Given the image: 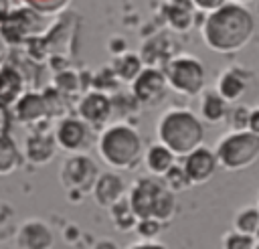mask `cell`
Masks as SVG:
<instances>
[{
    "label": "cell",
    "instance_id": "1",
    "mask_svg": "<svg viewBox=\"0 0 259 249\" xmlns=\"http://www.w3.org/2000/svg\"><path fill=\"white\" fill-rule=\"evenodd\" d=\"M255 22L251 12L239 2H225L204 16L200 34L206 47L214 53L241 51L253 34Z\"/></svg>",
    "mask_w": 259,
    "mask_h": 249
},
{
    "label": "cell",
    "instance_id": "2",
    "mask_svg": "<svg viewBox=\"0 0 259 249\" xmlns=\"http://www.w3.org/2000/svg\"><path fill=\"white\" fill-rule=\"evenodd\" d=\"M158 142L168 146L176 156H186L202 144L204 130L196 113L184 107L166 109L156 123Z\"/></svg>",
    "mask_w": 259,
    "mask_h": 249
},
{
    "label": "cell",
    "instance_id": "3",
    "mask_svg": "<svg viewBox=\"0 0 259 249\" xmlns=\"http://www.w3.org/2000/svg\"><path fill=\"white\" fill-rule=\"evenodd\" d=\"M174 194L162 176H144L136 180L127 192L130 206L140 219H156L160 223L168 221L174 215Z\"/></svg>",
    "mask_w": 259,
    "mask_h": 249
},
{
    "label": "cell",
    "instance_id": "4",
    "mask_svg": "<svg viewBox=\"0 0 259 249\" xmlns=\"http://www.w3.org/2000/svg\"><path fill=\"white\" fill-rule=\"evenodd\" d=\"M97 150L111 168L132 170L142 156V138L132 126L113 123L101 132Z\"/></svg>",
    "mask_w": 259,
    "mask_h": 249
},
{
    "label": "cell",
    "instance_id": "5",
    "mask_svg": "<svg viewBox=\"0 0 259 249\" xmlns=\"http://www.w3.org/2000/svg\"><path fill=\"white\" fill-rule=\"evenodd\" d=\"M219 166L225 170H243L259 158V134L253 130H231L214 146Z\"/></svg>",
    "mask_w": 259,
    "mask_h": 249
},
{
    "label": "cell",
    "instance_id": "6",
    "mask_svg": "<svg viewBox=\"0 0 259 249\" xmlns=\"http://www.w3.org/2000/svg\"><path fill=\"white\" fill-rule=\"evenodd\" d=\"M164 77L170 89L182 95H198L204 87L202 63L192 55H176L164 65Z\"/></svg>",
    "mask_w": 259,
    "mask_h": 249
},
{
    "label": "cell",
    "instance_id": "7",
    "mask_svg": "<svg viewBox=\"0 0 259 249\" xmlns=\"http://www.w3.org/2000/svg\"><path fill=\"white\" fill-rule=\"evenodd\" d=\"M97 176L99 174H97L93 160L87 156H81V154L67 158L61 168V180L71 190H87L89 186H93Z\"/></svg>",
    "mask_w": 259,
    "mask_h": 249
},
{
    "label": "cell",
    "instance_id": "8",
    "mask_svg": "<svg viewBox=\"0 0 259 249\" xmlns=\"http://www.w3.org/2000/svg\"><path fill=\"white\" fill-rule=\"evenodd\" d=\"M166 87H168V83H166L164 71L154 69V67L142 69L132 81V91H134L136 99L142 103H148V105L160 101Z\"/></svg>",
    "mask_w": 259,
    "mask_h": 249
},
{
    "label": "cell",
    "instance_id": "9",
    "mask_svg": "<svg viewBox=\"0 0 259 249\" xmlns=\"http://www.w3.org/2000/svg\"><path fill=\"white\" fill-rule=\"evenodd\" d=\"M219 162H217V156H214V150L210 148H204L202 144L198 148H194L192 152H188L184 156V162H182V168L190 180V184H200V182H206L214 170H217Z\"/></svg>",
    "mask_w": 259,
    "mask_h": 249
},
{
    "label": "cell",
    "instance_id": "10",
    "mask_svg": "<svg viewBox=\"0 0 259 249\" xmlns=\"http://www.w3.org/2000/svg\"><path fill=\"white\" fill-rule=\"evenodd\" d=\"M251 77H253V73H251L249 69H245V67H241V65H233V67L225 69V71L219 75L214 89H217V93H219L227 103H233V101H237L239 97H243V93H245L247 87H249Z\"/></svg>",
    "mask_w": 259,
    "mask_h": 249
},
{
    "label": "cell",
    "instance_id": "11",
    "mask_svg": "<svg viewBox=\"0 0 259 249\" xmlns=\"http://www.w3.org/2000/svg\"><path fill=\"white\" fill-rule=\"evenodd\" d=\"M87 136H89V130H87L83 119L67 117L59 123L57 134H55V142L63 150H79L87 142Z\"/></svg>",
    "mask_w": 259,
    "mask_h": 249
},
{
    "label": "cell",
    "instance_id": "12",
    "mask_svg": "<svg viewBox=\"0 0 259 249\" xmlns=\"http://www.w3.org/2000/svg\"><path fill=\"white\" fill-rule=\"evenodd\" d=\"M93 196L95 200L101 204V206H111L115 204L117 200H121L125 196L123 192V180L113 174V172H105V174H99L93 182Z\"/></svg>",
    "mask_w": 259,
    "mask_h": 249
},
{
    "label": "cell",
    "instance_id": "13",
    "mask_svg": "<svg viewBox=\"0 0 259 249\" xmlns=\"http://www.w3.org/2000/svg\"><path fill=\"white\" fill-rule=\"evenodd\" d=\"M109 113H111V103L103 93H89L79 103V115L89 126L103 123L109 117Z\"/></svg>",
    "mask_w": 259,
    "mask_h": 249
},
{
    "label": "cell",
    "instance_id": "14",
    "mask_svg": "<svg viewBox=\"0 0 259 249\" xmlns=\"http://www.w3.org/2000/svg\"><path fill=\"white\" fill-rule=\"evenodd\" d=\"M194 12H196V8L192 6L190 0H166V4H164V16H166L170 28H174L176 32L188 30L192 26Z\"/></svg>",
    "mask_w": 259,
    "mask_h": 249
},
{
    "label": "cell",
    "instance_id": "15",
    "mask_svg": "<svg viewBox=\"0 0 259 249\" xmlns=\"http://www.w3.org/2000/svg\"><path fill=\"white\" fill-rule=\"evenodd\" d=\"M144 162H146V168L154 174V176H164L174 164H176V154L164 146L162 142H156L152 144L146 154H144Z\"/></svg>",
    "mask_w": 259,
    "mask_h": 249
},
{
    "label": "cell",
    "instance_id": "16",
    "mask_svg": "<svg viewBox=\"0 0 259 249\" xmlns=\"http://www.w3.org/2000/svg\"><path fill=\"white\" fill-rule=\"evenodd\" d=\"M227 101L217 93V89H208L202 93V99H200V115L204 121L208 123H217V121H223L227 117Z\"/></svg>",
    "mask_w": 259,
    "mask_h": 249
},
{
    "label": "cell",
    "instance_id": "17",
    "mask_svg": "<svg viewBox=\"0 0 259 249\" xmlns=\"http://www.w3.org/2000/svg\"><path fill=\"white\" fill-rule=\"evenodd\" d=\"M233 229L245 235L259 237V206H243L237 211L233 219Z\"/></svg>",
    "mask_w": 259,
    "mask_h": 249
},
{
    "label": "cell",
    "instance_id": "18",
    "mask_svg": "<svg viewBox=\"0 0 259 249\" xmlns=\"http://www.w3.org/2000/svg\"><path fill=\"white\" fill-rule=\"evenodd\" d=\"M109 209H111V219H113V223H115L117 229H121V231H130L132 227L138 225V217L134 215L127 196H123L121 200H117V202L111 204Z\"/></svg>",
    "mask_w": 259,
    "mask_h": 249
},
{
    "label": "cell",
    "instance_id": "19",
    "mask_svg": "<svg viewBox=\"0 0 259 249\" xmlns=\"http://www.w3.org/2000/svg\"><path fill=\"white\" fill-rule=\"evenodd\" d=\"M255 239L253 235H245L241 231H229L223 237V249H253L255 247Z\"/></svg>",
    "mask_w": 259,
    "mask_h": 249
},
{
    "label": "cell",
    "instance_id": "20",
    "mask_svg": "<svg viewBox=\"0 0 259 249\" xmlns=\"http://www.w3.org/2000/svg\"><path fill=\"white\" fill-rule=\"evenodd\" d=\"M162 178H164V182L168 184V188H170L172 192H180V190H184L186 186H190V180H188V176H186L182 164H180V166L174 164Z\"/></svg>",
    "mask_w": 259,
    "mask_h": 249
},
{
    "label": "cell",
    "instance_id": "21",
    "mask_svg": "<svg viewBox=\"0 0 259 249\" xmlns=\"http://www.w3.org/2000/svg\"><path fill=\"white\" fill-rule=\"evenodd\" d=\"M16 160H18V156H16L12 142L6 138H0V174L10 172L16 166Z\"/></svg>",
    "mask_w": 259,
    "mask_h": 249
},
{
    "label": "cell",
    "instance_id": "22",
    "mask_svg": "<svg viewBox=\"0 0 259 249\" xmlns=\"http://www.w3.org/2000/svg\"><path fill=\"white\" fill-rule=\"evenodd\" d=\"M136 227H138V231H140L142 239H154V237L160 233L162 223H160V221H156V219H140Z\"/></svg>",
    "mask_w": 259,
    "mask_h": 249
},
{
    "label": "cell",
    "instance_id": "23",
    "mask_svg": "<svg viewBox=\"0 0 259 249\" xmlns=\"http://www.w3.org/2000/svg\"><path fill=\"white\" fill-rule=\"evenodd\" d=\"M192 2V6L196 8V10H200V12H212V10H217L219 6H223L225 2H229V0H190Z\"/></svg>",
    "mask_w": 259,
    "mask_h": 249
},
{
    "label": "cell",
    "instance_id": "24",
    "mask_svg": "<svg viewBox=\"0 0 259 249\" xmlns=\"http://www.w3.org/2000/svg\"><path fill=\"white\" fill-rule=\"evenodd\" d=\"M130 249H164L160 243H154L152 239H142V241H138V243H134Z\"/></svg>",
    "mask_w": 259,
    "mask_h": 249
},
{
    "label": "cell",
    "instance_id": "25",
    "mask_svg": "<svg viewBox=\"0 0 259 249\" xmlns=\"http://www.w3.org/2000/svg\"><path fill=\"white\" fill-rule=\"evenodd\" d=\"M249 130L259 134V107L251 109V113H249Z\"/></svg>",
    "mask_w": 259,
    "mask_h": 249
},
{
    "label": "cell",
    "instance_id": "26",
    "mask_svg": "<svg viewBox=\"0 0 259 249\" xmlns=\"http://www.w3.org/2000/svg\"><path fill=\"white\" fill-rule=\"evenodd\" d=\"M231 2H239V4H245V2H251V0H231Z\"/></svg>",
    "mask_w": 259,
    "mask_h": 249
},
{
    "label": "cell",
    "instance_id": "27",
    "mask_svg": "<svg viewBox=\"0 0 259 249\" xmlns=\"http://www.w3.org/2000/svg\"><path fill=\"white\" fill-rule=\"evenodd\" d=\"M253 249H259V237L255 239V247H253Z\"/></svg>",
    "mask_w": 259,
    "mask_h": 249
},
{
    "label": "cell",
    "instance_id": "28",
    "mask_svg": "<svg viewBox=\"0 0 259 249\" xmlns=\"http://www.w3.org/2000/svg\"><path fill=\"white\" fill-rule=\"evenodd\" d=\"M257 206H259V198H257Z\"/></svg>",
    "mask_w": 259,
    "mask_h": 249
}]
</instances>
